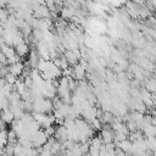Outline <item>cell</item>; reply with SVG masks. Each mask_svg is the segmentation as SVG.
I'll use <instances>...</instances> for the list:
<instances>
[{
  "label": "cell",
  "instance_id": "7a4b0ae2",
  "mask_svg": "<svg viewBox=\"0 0 156 156\" xmlns=\"http://www.w3.org/2000/svg\"><path fill=\"white\" fill-rule=\"evenodd\" d=\"M48 136H46V134L44 133V130L43 129H39L38 132H35L33 135H32V145H33V147H41V146H44L45 144H46V141H48Z\"/></svg>",
  "mask_w": 156,
  "mask_h": 156
},
{
  "label": "cell",
  "instance_id": "ac0fdd59",
  "mask_svg": "<svg viewBox=\"0 0 156 156\" xmlns=\"http://www.w3.org/2000/svg\"><path fill=\"white\" fill-rule=\"evenodd\" d=\"M89 124L91 126V128H93L94 130H101V129H102V122H101V119L98 118V117L94 118L93 121H90Z\"/></svg>",
  "mask_w": 156,
  "mask_h": 156
},
{
  "label": "cell",
  "instance_id": "277c9868",
  "mask_svg": "<svg viewBox=\"0 0 156 156\" xmlns=\"http://www.w3.org/2000/svg\"><path fill=\"white\" fill-rule=\"evenodd\" d=\"M100 138L104 141V144H110V143H115V132L110 126H105L101 130H100Z\"/></svg>",
  "mask_w": 156,
  "mask_h": 156
},
{
  "label": "cell",
  "instance_id": "7c38bea8",
  "mask_svg": "<svg viewBox=\"0 0 156 156\" xmlns=\"http://www.w3.org/2000/svg\"><path fill=\"white\" fill-rule=\"evenodd\" d=\"M74 10H76V9L68 7V6L61 7V10H60L61 17H62L63 20H71V18H73V17H74Z\"/></svg>",
  "mask_w": 156,
  "mask_h": 156
},
{
  "label": "cell",
  "instance_id": "2e32d148",
  "mask_svg": "<svg viewBox=\"0 0 156 156\" xmlns=\"http://www.w3.org/2000/svg\"><path fill=\"white\" fill-rule=\"evenodd\" d=\"M26 85H24V82H23V77H21V79H17L16 83L13 84V91L18 93L20 95H22L24 91H26Z\"/></svg>",
  "mask_w": 156,
  "mask_h": 156
},
{
  "label": "cell",
  "instance_id": "e0dca14e",
  "mask_svg": "<svg viewBox=\"0 0 156 156\" xmlns=\"http://www.w3.org/2000/svg\"><path fill=\"white\" fill-rule=\"evenodd\" d=\"M145 89L147 91H150L151 94H155L156 93V79L155 78H149L145 82Z\"/></svg>",
  "mask_w": 156,
  "mask_h": 156
},
{
  "label": "cell",
  "instance_id": "8fae6325",
  "mask_svg": "<svg viewBox=\"0 0 156 156\" xmlns=\"http://www.w3.org/2000/svg\"><path fill=\"white\" fill-rule=\"evenodd\" d=\"M63 55H65L67 62H68L69 65H72V66H76V65L79 62V57H78L72 50H66V51L63 52Z\"/></svg>",
  "mask_w": 156,
  "mask_h": 156
},
{
  "label": "cell",
  "instance_id": "4316f807",
  "mask_svg": "<svg viewBox=\"0 0 156 156\" xmlns=\"http://www.w3.org/2000/svg\"><path fill=\"white\" fill-rule=\"evenodd\" d=\"M2 154H4V151H2V149H0V156H2Z\"/></svg>",
  "mask_w": 156,
  "mask_h": 156
},
{
  "label": "cell",
  "instance_id": "4fadbf2b",
  "mask_svg": "<svg viewBox=\"0 0 156 156\" xmlns=\"http://www.w3.org/2000/svg\"><path fill=\"white\" fill-rule=\"evenodd\" d=\"M15 50H16V54H17L20 57H24V56H27L28 52H29V46H28V44L24 41V43H21L20 45H17V46L15 48Z\"/></svg>",
  "mask_w": 156,
  "mask_h": 156
},
{
  "label": "cell",
  "instance_id": "603a6c76",
  "mask_svg": "<svg viewBox=\"0 0 156 156\" xmlns=\"http://www.w3.org/2000/svg\"><path fill=\"white\" fill-rule=\"evenodd\" d=\"M0 62H1L2 65H5V66L7 65V57L4 55V52H2L1 50H0Z\"/></svg>",
  "mask_w": 156,
  "mask_h": 156
},
{
  "label": "cell",
  "instance_id": "ba28073f",
  "mask_svg": "<svg viewBox=\"0 0 156 156\" xmlns=\"http://www.w3.org/2000/svg\"><path fill=\"white\" fill-rule=\"evenodd\" d=\"M0 118L6 123V124H11L16 118H15V115L12 113V111L10 108H6V110H1L0 112Z\"/></svg>",
  "mask_w": 156,
  "mask_h": 156
},
{
  "label": "cell",
  "instance_id": "ffe728a7",
  "mask_svg": "<svg viewBox=\"0 0 156 156\" xmlns=\"http://www.w3.org/2000/svg\"><path fill=\"white\" fill-rule=\"evenodd\" d=\"M9 11L5 9V7H1L0 9V24L2 26L4 23H6V21H7V18H9Z\"/></svg>",
  "mask_w": 156,
  "mask_h": 156
},
{
  "label": "cell",
  "instance_id": "8992f818",
  "mask_svg": "<svg viewBox=\"0 0 156 156\" xmlns=\"http://www.w3.org/2000/svg\"><path fill=\"white\" fill-rule=\"evenodd\" d=\"M55 139H56L57 141H60L61 144L65 143L66 140H68V130H67V128H66L63 124H60V126L56 128Z\"/></svg>",
  "mask_w": 156,
  "mask_h": 156
},
{
  "label": "cell",
  "instance_id": "9c48e42d",
  "mask_svg": "<svg viewBox=\"0 0 156 156\" xmlns=\"http://www.w3.org/2000/svg\"><path fill=\"white\" fill-rule=\"evenodd\" d=\"M116 146H117L118 149H121L123 152L130 154L132 150H133V141H130L129 139H126V140H123V141L116 143Z\"/></svg>",
  "mask_w": 156,
  "mask_h": 156
},
{
  "label": "cell",
  "instance_id": "5bb4252c",
  "mask_svg": "<svg viewBox=\"0 0 156 156\" xmlns=\"http://www.w3.org/2000/svg\"><path fill=\"white\" fill-rule=\"evenodd\" d=\"M24 123L21 121V119H15L12 123H11V129L17 134V135H20L23 130H24Z\"/></svg>",
  "mask_w": 156,
  "mask_h": 156
},
{
  "label": "cell",
  "instance_id": "30bf717a",
  "mask_svg": "<svg viewBox=\"0 0 156 156\" xmlns=\"http://www.w3.org/2000/svg\"><path fill=\"white\" fill-rule=\"evenodd\" d=\"M89 146H90L91 150H98V151H100V149L104 146V141L101 140L100 135H99V136H93V138H90V139H89Z\"/></svg>",
  "mask_w": 156,
  "mask_h": 156
},
{
  "label": "cell",
  "instance_id": "3957f363",
  "mask_svg": "<svg viewBox=\"0 0 156 156\" xmlns=\"http://www.w3.org/2000/svg\"><path fill=\"white\" fill-rule=\"evenodd\" d=\"M33 16L38 20L51 18V12L46 5H35L33 6Z\"/></svg>",
  "mask_w": 156,
  "mask_h": 156
},
{
  "label": "cell",
  "instance_id": "44dd1931",
  "mask_svg": "<svg viewBox=\"0 0 156 156\" xmlns=\"http://www.w3.org/2000/svg\"><path fill=\"white\" fill-rule=\"evenodd\" d=\"M4 79H5V82H6L7 84H11V85H13V84L16 83V80H17V78H16L13 74H11L10 72L4 77Z\"/></svg>",
  "mask_w": 156,
  "mask_h": 156
},
{
  "label": "cell",
  "instance_id": "d4e9b609",
  "mask_svg": "<svg viewBox=\"0 0 156 156\" xmlns=\"http://www.w3.org/2000/svg\"><path fill=\"white\" fill-rule=\"evenodd\" d=\"M150 5L152 6L154 10H156V0H150Z\"/></svg>",
  "mask_w": 156,
  "mask_h": 156
},
{
  "label": "cell",
  "instance_id": "9a60e30c",
  "mask_svg": "<svg viewBox=\"0 0 156 156\" xmlns=\"http://www.w3.org/2000/svg\"><path fill=\"white\" fill-rule=\"evenodd\" d=\"M0 50L4 52V55L7 57V60L11 58V57H13V56L16 55V50H15V48H13V46H9V45H6L5 43L0 46Z\"/></svg>",
  "mask_w": 156,
  "mask_h": 156
},
{
  "label": "cell",
  "instance_id": "484cf974",
  "mask_svg": "<svg viewBox=\"0 0 156 156\" xmlns=\"http://www.w3.org/2000/svg\"><path fill=\"white\" fill-rule=\"evenodd\" d=\"M56 156H67L66 154H58V155H56Z\"/></svg>",
  "mask_w": 156,
  "mask_h": 156
},
{
  "label": "cell",
  "instance_id": "d6986e66",
  "mask_svg": "<svg viewBox=\"0 0 156 156\" xmlns=\"http://www.w3.org/2000/svg\"><path fill=\"white\" fill-rule=\"evenodd\" d=\"M7 132L9 130H1L0 132V149H4L7 145Z\"/></svg>",
  "mask_w": 156,
  "mask_h": 156
},
{
  "label": "cell",
  "instance_id": "5b68a950",
  "mask_svg": "<svg viewBox=\"0 0 156 156\" xmlns=\"http://www.w3.org/2000/svg\"><path fill=\"white\" fill-rule=\"evenodd\" d=\"M85 73H87V67H84L83 65H80L79 62L73 66V74H72V78H74L77 82H80L84 79L85 77Z\"/></svg>",
  "mask_w": 156,
  "mask_h": 156
},
{
  "label": "cell",
  "instance_id": "7402d4cb",
  "mask_svg": "<svg viewBox=\"0 0 156 156\" xmlns=\"http://www.w3.org/2000/svg\"><path fill=\"white\" fill-rule=\"evenodd\" d=\"M43 130H44V133L46 134V136H48V138L55 136V132H56V128H55L54 126H50V127H48V128H45V129H43Z\"/></svg>",
  "mask_w": 156,
  "mask_h": 156
},
{
  "label": "cell",
  "instance_id": "83f0119b",
  "mask_svg": "<svg viewBox=\"0 0 156 156\" xmlns=\"http://www.w3.org/2000/svg\"><path fill=\"white\" fill-rule=\"evenodd\" d=\"M83 156H91V155H90V154L88 152V154H85V155H83Z\"/></svg>",
  "mask_w": 156,
  "mask_h": 156
},
{
  "label": "cell",
  "instance_id": "6da1fadb",
  "mask_svg": "<svg viewBox=\"0 0 156 156\" xmlns=\"http://www.w3.org/2000/svg\"><path fill=\"white\" fill-rule=\"evenodd\" d=\"M41 76L44 79H50V80H57L58 77L62 76V69H60L51 60L48 61L45 68L41 72Z\"/></svg>",
  "mask_w": 156,
  "mask_h": 156
},
{
  "label": "cell",
  "instance_id": "f1b7e54d",
  "mask_svg": "<svg viewBox=\"0 0 156 156\" xmlns=\"http://www.w3.org/2000/svg\"><path fill=\"white\" fill-rule=\"evenodd\" d=\"M0 132H1V130H0Z\"/></svg>",
  "mask_w": 156,
  "mask_h": 156
},
{
  "label": "cell",
  "instance_id": "cb8c5ba5",
  "mask_svg": "<svg viewBox=\"0 0 156 156\" xmlns=\"http://www.w3.org/2000/svg\"><path fill=\"white\" fill-rule=\"evenodd\" d=\"M130 2H134L136 5H144V0H130Z\"/></svg>",
  "mask_w": 156,
  "mask_h": 156
},
{
  "label": "cell",
  "instance_id": "52a82bcc",
  "mask_svg": "<svg viewBox=\"0 0 156 156\" xmlns=\"http://www.w3.org/2000/svg\"><path fill=\"white\" fill-rule=\"evenodd\" d=\"M23 71H24V63L22 61L12 63V65L9 66V72L11 74H13L15 77H21L23 74Z\"/></svg>",
  "mask_w": 156,
  "mask_h": 156
}]
</instances>
